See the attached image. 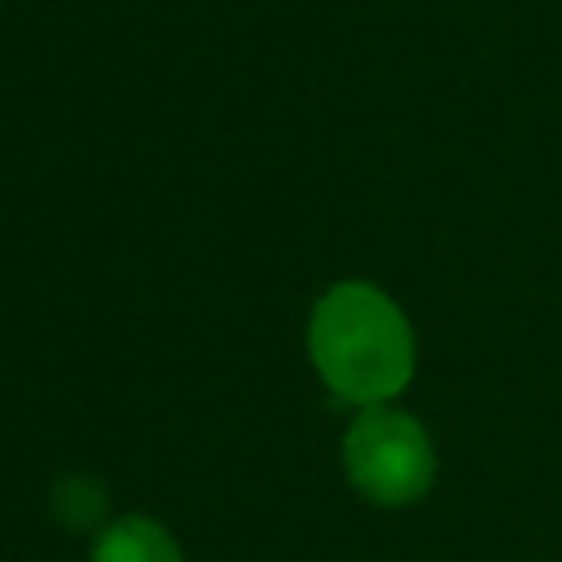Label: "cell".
I'll list each match as a JSON object with an SVG mask.
<instances>
[{
	"label": "cell",
	"mask_w": 562,
	"mask_h": 562,
	"mask_svg": "<svg viewBox=\"0 0 562 562\" xmlns=\"http://www.w3.org/2000/svg\"><path fill=\"white\" fill-rule=\"evenodd\" d=\"M342 465L351 487L386 509L413 505L435 483V448L426 426L391 404H369L342 435Z\"/></svg>",
	"instance_id": "cell-2"
},
{
	"label": "cell",
	"mask_w": 562,
	"mask_h": 562,
	"mask_svg": "<svg viewBox=\"0 0 562 562\" xmlns=\"http://www.w3.org/2000/svg\"><path fill=\"white\" fill-rule=\"evenodd\" d=\"M105 509H110V496H105L101 479L66 474V479L53 483V514H57L61 527H70V531H101Z\"/></svg>",
	"instance_id": "cell-4"
},
{
	"label": "cell",
	"mask_w": 562,
	"mask_h": 562,
	"mask_svg": "<svg viewBox=\"0 0 562 562\" xmlns=\"http://www.w3.org/2000/svg\"><path fill=\"white\" fill-rule=\"evenodd\" d=\"M307 351L321 382L360 408L395 400L417 364L408 316L369 281H338L316 299Z\"/></svg>",
	"instance_id": "cell-1"
},
{
	"label": "cell",
	"mask_w": 562,
	"mask_h": 562,
	"mask_svg": "<svg viewBox=\"0 0 562 562\" xmlns=\"http://www.w3.org/2000/svg\"><path fill=\"white\" fill-rule=\"evenodd\" d=\"M88 562H184V553L162 522L145 514H127L97 531Z\"/></svg>",
	"instance_id": "cell-3"
}]
</instances>
